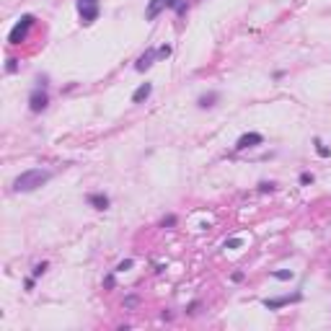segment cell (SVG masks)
<instances>
[{"mask_svg": "<svg viewBox=\"0 0 331 331\" xmlns=\"http://www.w3.org/2000/svg\"><path fill=\"white\" fill-rule=\"evenodd\" d=\"M50 179H52V171H44V168H29V171H24V173H18V176H16L13 192H18V194L36 192L39 186H44Z\"/></svg>", "mask_w": 331, "mask_h": 331, "instance_id": "1", "label": "cell"}, {"mask_svg": "<svg viewBox=\"0 0 331 331\" xmlns=\"http://www.w3.org/2000/svg\"><path fill=\"white\" fill-rule=\"evenodd\" d=\"M36 24V18L31 16V13H26V16H21L18 21H16V26L11 29V34H8V41L11 44H21V41H26V36H29V29Z\"/></svg>", "mask_w": 331, "mask_h": 331, "instance_id": "2", "label": "cell"}, {"mask_svg": "<svg viewBox=\"0 0 331 331\" xmlns=\"http://www.w3.org/2000/svg\"><path fill=\"white\" fill-rule=\"evenodd\" d=\"M99 0H78V13H80V21L85 26H91L93 21L99 18Z\"/></svg>", "mask_w": 331, "mask_h": 331, "instance_id": "3", "label": "cell"}, {"mask_svg": "<svg viewBox=\"0 0 331 331\" xmlns=\"http://www.w3.org/2000/svg\"><path fill=\"white\" fill-rule=\"evenodd\" d=\"M47 85H36L34 91H31V96H29V109L34 114H41L44 109H47V104H50V96H47V91H44Z\"/></svg>", "mask_w": 331, "mask_h": 331, "instance_id": "4", "label": "cell"}, {"mask_svg": "<svg viewBox=\"0 0 331 331\" xmlns=\"http://www.w3.org/2000/svg\"><path fill=\"white\" fill-rule=\"evenodd\" d=\"M303 295L300 293H293V295H279V298H267L264 300V308H269V311H277V308H285L290 303H300Z\"/></svg>", "mask_w": 331, "mask_h": 331, "instance_id": "5", "label": "cell"}, {"mask_svg": "<svg viewBox=\"0 0 331 331\" xmlns=\"http://www.w3.org/2000/svg\"><path fill=\"white\" fill-rule=\"evenodd\" d=\"M261 143H264V137L259 135V132H246V135L238 137L235 148H238V150H246V148H256V145H261Z\"/></svg>", "mask_w": 331, "mask_h": 331, "instance_id": "6", "label": "cell"}, {"mask_svg": "<svg viewBox=\"0 0 331 331\" xmlns=\"http://www.w3.org/2000/svg\"><path fill=\"white\" fill-rule=\"evenodd\" d=\"M156 60H158V50H148V52H145V55H140V60L135 62V70H137V73H145V70H148Z\"/></svg>", "mask_w": 331, "mask_h": 331, "instance_id": "7", "label": "cell"}, {"mask_svg": "<svg viewBox=\"0 0 331 331\" xmlns=\"http://www.w3.org/2000/svg\"><path fill=\"white\" fill-rule=\"evenodd\" d=\"M161 11H166V0H150L145 8V21H156L161 16Z\"/></svg>", "mask_w": 331, "mask_h": 331, "instance_id": "8", "label": "cell"}, {"mask_svg": "<svg viewBox=\"0 0 331 331\" xmlns=\"http://www.w3.org/2000/svg\"><path fill=\"white\" fill-rule=\"evenodd\" d=\"M85 202L91 205L93 210H109V197H106V194H101V192L88 194V197H85Z\"/></svg>", "mask_w": 331, "mask_h": 331, "instance_id": "9", "label": "cell"}, {"mask_svg": "<svg viewBox=\"0 0 331 331\" xmlns=\"http://www.w3.org/2000/svg\"><path fill=\"white\" fill-rule=\"evenodd\" d=\"M150 93H153V83H143V85L137 88V91L132 93V104H143Z\"/></svg>", "mask_w": 331, "mask_h": 331, "instance_id": "10", "label": "cell"}, {"mask_svg": "<svg viewBox=\"0 0 331 331\" xmlns=\"http://www.w3.org/2000/svg\"><path fill=\"white\" fill-rule=\"evenodd\" d=\"M215 101H217V93L212 91V93H205V96H200L197 106H200V109H210V106H215Z\"/></svg>", "mask_w": 331, "mask_h": 331, "instance_id": "11", "label": "cell"}, {"mask_svg": "<svg viewBox=\"0 0 331 331\" xmlns=\"http://www.w3.org/2000/svg\"><path fill=\"white\" fill-rule=\"evenodd\" d=\"M316 153H318L321 158H328V156H331V150H328V148H326L321 140H316Z\"/></svg>", "mask_w": 331, "mask_h": 331, "instance_id": "12", "label": "cell"}, {"mask_svg": "<svg viewBox=\"0 0 331 331\" xmlns=\"http://www.w3.org/2000/svg\"><path fill=\"white\" fill-rule=\"evenodd\" d=\"M244 246V238H230V241H225V249H241Z\"/></svg>", "mask_w": 331, "mask_h": 331, "instance_id": "13", "label": "cell"}, {"mask_svg": "<svg viewBox=\"0 0 331 331\" xmlns=\"http://www.w3.org/2000/svg\"><path fill=\"white\" fill-rule=\"evenodd\" d=\"M47 267H50V264H47V261H41V264H36V267H34L31 274H34V277H41L44 272H47Z\"/></svg>", "mask_w": 331, "mask_h": 331, "instance_id": "14", "label": "cell"}, {"mask_svg": "<svg viewBox=\"0 0 331 331\" xmlns=\"http://www.w3.org/2000/svg\"><path fill=\"white\" fill-rule=\"evenodd\" d=\"M132 264H135L132 259H124V261H119V264H117V272H127V269H132Z\"/></svg>", "mask_w": 331, "mask_h": 331, "instance_id": "15", "label": "cell"}, {"mask_svg": "<svg viewBox=\"0 0 331 331\" xmlns=\"http://www.w3.org/2000/svg\"><path fill=\"white\" fill-rule=\"evenodd\" d=\"M272 277H274V279H293V272L282 269V272H272Z\"/></svg>", "mask_w": 331, "mask_h": 331, "instance_id": "16", "label": "cell"}, {"mask_svg": "<svg viewBox=\"0 0 331 331\" xmlns=\"http://www.w3.org/2000/svg\"><path fill=\"white\" fill-rule=\"evenodd\" d=\"M6 70H8V73H16V70H18V60H16V57H11V60H8Z\"/></svg>", "mask_w": 331, "mask_h": 331, "instance_id": "17", "label": "cell"}, {"mask_svg": "<svg viewBox=\"0 0 331 331\" xmlns=\"http://www.w3.org/2000/svg\"><path fill=\"white\" fill-rule=\"evenodd\" d=\"M168 55H171V47H168V44H163V47L158 50V60H166Z\"/></svg>", "mask_w": 331, "mask_h": 331, "instance_id": "18", "label": "cell"}, {"mask_svg": "<svg viewBox=\"0 0 331 331\" xmlns=\"http://www.w3.org/2000/svg\"><path fill=\"white\" fill-rule=\"evenodd\" d=\"M163 228H171V225H176V215H168V217H163V223H161Z\"/></svg>", "mask_w": 331, "mask_h": 331, "instance_id": "19", "label": "cell"}, {"mask_svg": "<svg viewBox=\"0 0 331 331\" xmlns=\"http://www.w3.org/2000/svg\"><path fill=\"white\" fill-rule=\"evenodd\" d=\"M300 184H313V173H300Z\"/></svg>", "mask_w": 331, "mask_h": 331, "instance_id": "20", "label": "cell"}, {"mask_svg": "<svg viewBox=\"0 0 331 331\" xmlns=\"http://www.w3.org/2000/svg\"><path fill=\"white\" fill-rule=\"evenodd\" d=\"M259 192H274V184H272V181H261V184H259Z\"/></svg>", "mask_w": 331, "mask_h": 331, "instance_id": "21", "label": "cell"}, {"mask_svg": "<svg viewBox=\"0 0 331 331\" xmlns=\"http://www.w3.org/2000/svg\"><path fill=\"white\" fill-rule=\"evenodd\" d=\"M132 305H137V295H129V298H124V308H132Z\"/></svg>", "mask_w": 331, "mask_h": 331, "instance_id": "22", "label": "cell"}, {"mask_svg": "<svg viewBox=\"0 0 331 331\" xmlns=\"http://www.w3.org/2000/svg\"><path fill=\"white\" fill-rule=\"evenodd\" d=\"M181 3H184V0H166V8H173V11H176Z\"/></svg>", "mask_w": 331, "mask_h": 331, "instance_id": "23", "label": "cell"}, {"mask_svg": "<svg viewBox=\"0 0 331 331\" xmlns=\"http://www.w3.org/2000/svg\"><path fill=\"white\" fill-rule=\"evenodd\" d=\"M244 277H246L244 272H233V277H230V279H233V282H244Z\"/></svg>", "mask_w": 331, "mask_h": 331, "instance_id": "24", "label": "cell"}, {"mask_svg": "<svg viewBox=\"0 0 331 331\" xmlns=\"http://www.w3.org/2000/svg\"><path fill=\"white\" fill-rule=\"evenodd\" d=\"M104 288H114V277H112V274H109V277L104 279Z\"/></svg>", "mask_w": 331, "mask_h": 331, "instance_id": "25", "label": "cell"}, {"mask_svg": "<svg viewBox=\"0 0 331 331\" xmlns=\"http://www.w3.org/2000/svg\"><path fill=\"white\" fill-rule=\"evenodd\" d=\"M34 279H36V277H34V274H31V277H29V279H26V282H24V285H26V290H34Z\"/></svg>", "mask_w": 331, "mask_h": 331, "instance_id": "26", "label": "cell"}]
</instances>
